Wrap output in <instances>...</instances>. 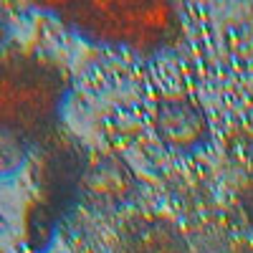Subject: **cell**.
<instances>
[{
    "label": "cell",
    "mask_w": 253,
    "mask_h": 253,
    "mask_svg": "<svg viewBox=\"0 0 253 253\" xmlns=\"http://www.w3.org/2000/svg\"><path fill=\"white\" fill-rule=\"evenodd\" d=\"M5 38H8V20L3 18V13H0V48H3Z\"/></svg>",
    "instance_id": "30bf717a"
},
{
    "label": "cell",
    "mask_w": 253,
    "mask_h": 253,
    "mask_svg": "<svg viewBox=\"0 0 253 253\" xmlns=\"http://www.w3.org/2000/svg\"><path fill=\"white\" fill-rule=\"evenodd\" d=\"M152 129L160 144L177 155H195L210 142V119L187 91H165L152 109Z\"/></svg>",
    "instance_id": "277c9868"
},
{
    "label": "cell",
    "mask_w": 253,
    "mask_h": 253,
    "mask_svg": "<svg viewBox=\"0 0 253 253\" xmlns=\"http://www.w3.org/2000/svg\"><path fill=\"white\" fill-rule=\"evenodd\" d=\"M89 160V150L69 132H53L46 139V150L38 165V198L63 218L71 213L76 203H81Z\"/></svg>",
    "instance_id": "3957f363"
},
{
    "label": "cell",
    "mask_w": 253,
    "mask_h": 253,
    "mask_svg": "<svg viewBox=\"0 0 253 253\" xmlns=\"http://www.w3.org/2000/svg\"><path fill=\"white\" fill-rule=\"evenodd\" d=\"M71 96V74L56 58L36 51H0V129L46 142Z\"/></svg>",
    "instance_id": "7a4b0ae2"
},
{
    "label": "cell",
    "mask_w": 253,
    "mask_h": 253,
    "mask_svg": "<svg viewBox=\"0 0 253 253\" xmlns=\"http://www.w3.org/2000/svg\"><path fill=\"white\" fill-rule=\"evenodd\" d=\"M63 215L43 203L41 198L31 200L26 205V215H23V241L31 248V253H48L53 246L58 228H61Z\"/></svg>",
    "instance_id": "52a82bcc"
},
{
    "label": "cell",
    "mask_w": 253,
    "mask_h": 253,
    "mask_svg": "<svg viewBox=\"0 0 253 253\" xmlns=\"http://www.w3.org/2000/svg\"><path fill=\"white\" fill-rule=\"evenodd\" d=\"M48 8L86 43L142 58L172 51L182 38V15L170 0H71Z\"/></svg>",
    "instance_id": "6da1fadb"
},
{
    "label": "cell",
    "mask_w": 253,
    "mask_h": 253,
    "mask_svg": "<svg viewBox=\"0 0 253 253\" xmlns=\"http://www.w3.org/2000/svg\"><path fill=\"white\" fill-rule=\"evenodd\" d=\"M119 253H187L177 230L160 218H137L122 230Z\"/></svg>",
    "instance_id": "8992f818"
},
{
    "label": "cell",
    "mask_w": 253,
    "mask_h": 253,
    "mask_svg": "<svg viewBox=\"0 0 253 253\" xmlns=\"http://www.w3.org/2000/svg\"><path fill=\"white\" fill-rule=\"evenodd\" d=\"M139 193L134 167L117 152H96L89 160L81 200L99 213H117Z\"/></svg>",
    "instance_id": "5b68a950"
},
{
    "label": "cell",
    "mask_w": 253,
    "mask_h": 253,
    "mask_svg": "<svg viewBox=\"0 0 253 253\" xmlns=\"http://www.w3.org/2000/svg\"><path fill=\"white\" fill-rule=\"evenodd\" d=\"M243 208H246V218L253 225V185L246 190V198H243Z\"/></svg>",
    "instance_id": "9c48e42d"
},
{
    "label": "cell",
    "mask_w": 253,
    "mask_h": 253,
    "mask_svg": "<svg viewBox=\"0 0 253 253\" xmlns=\"http://www.w3.org/2000/svg\"><path fill=\"white\" fill-rule=\"evenodd\" d=\"M31 142L8 129H0V180H13L28 162Z\"/></svg>",
    "instance_id": "ba28073f"
}]
</instances>
